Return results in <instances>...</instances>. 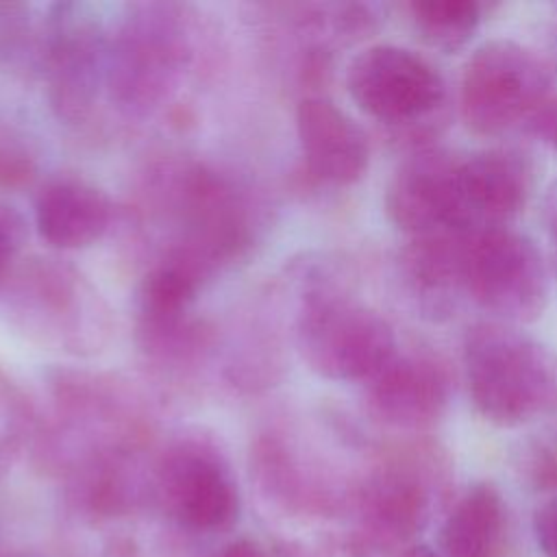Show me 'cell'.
<instances>
[{
    "label": "cell",
    "instance_id": "obj_1",
    "mask_svg": "<svg viewBox=\"0 0 557 557\" xmlns=\"http://www.w3.org/2000/svg\"><path fill=\"white\" fill-rule=\"evenodd\" d=\"M463 363L472 403L494 424H520L555 398L553 357L511 326L474 324L463 342Z\"/></svg>",
    "mask_w": 557,
    "mask_h": 557
},
{
    "label": "cell",
    "instance_id": "obj_2",
    "mask_svg": "<svg viewBox=\"0 0 557 557\" xmlns=\"http://www.w3.org/2000/svg\"><path fill=\"white\" fill-rule=\"evenodd\" d=\"M296 346L302 361L331 381H370L396 355L392 326L329 283H315L305 294Z\"/></svg>",
    "mask_w": 557,
    "mask_h": 557
},
{
    "label": "cell",
    "instance_id": "obj_3",
    "mask_svg": "<svg viewBox=\"0 0 557 557\" xmlns=\"http://www.w3.org/2000/svg\"><path fill=\"white\" fill-rule=\"evenodd\" d=\"M191 54L174 7L137 4L109 39L107 89L120 109L146 113L174 89Z\"/></svg>",
    "mask_w": 557,
    "mask_h": 557
},
{
    "label": "cell",
    "instance_id": "obj_4",
    "mask_svg": "<svg viewBox=\"0 0 557 557\" xmlns=\"http://www.w3.org/2000/svg\"><path fill=\"white\" fill-rule=\"evenodd\" d=\"M553 63L511 39H494L474 50L461 76L459 104L479 135H498L531 117L548 98Z\"/></svg>",
    "mask_w": 557,
    "mask_h": 557
},
{
    "label": "cell",
    "instance_id": "obj_5",
    "mask_svg": "<svg viewBox=\"0 0 557 557\" xmlns=\"http://www.w3.org/2000/svg\"><path fill=\"white\" fill-rule=\"evenodd\" d=\"M466 294L498 318L535 320L548 300V272L542 252L529 237L507 228L470 235Z\"/></svg>",
    "mask_w": 557,
    "mask_h": 557
},
{
    "label": "cell",
    "instance_id": "obj_6",
    "mask_svg": "<svg viewBox=\"0 0 557 557\" xmlns=\"http://www.w3.org/2000/svg\"><path fill=\"white\" fill-rule=\"evenodd\" d=\"M109 35L87 4H54L46 17L44 70L52 111L83 120L107 85Z\"/></svg>",
    "mask_w": 557,
    "mask_h": 557
},
{
    "label": "cell",
    "instance_id": "obj_7",
    "mask_svg": "<svg viewBox=\"0 0 557 557\" xmlns=\"http://www.w3.org/2000/svg\"><path fill=\"white\" fill-rule=\"evenodd\" d=\"M346 89L363 113L387 124L418 122L444 100V81L435 67L389 44L370 46L350 61Z\"/></svg>",
    "mask_w": 557,
    "mask_h": 557
},
{
    "label": "cell",
    "instance_id": "obj_8",
    "mask_svg": "<svg viewBox=\"0 0 557 557\" xmlns=\"http://www.w3.org/2000/svg\"><path fill=\"white\" fill-rule=\"evenodd\" d=\"M455 154L422 148L409 154L394 172L385 191L389 220L411 237L457 233V174Z\"/></svg>",
    "mask_w": 557,
    "mask_h": 557
},
{
    "label": "cell",
    "instance_id": "obj_9",
    "mask_svg": "<svg viewBox=\"0 0 557 557\" xmlns=\"http://www.w3.org/2000/svg\"><path fill=\"white\" fill-rule=\"evenodd\" d=\"M168 511L187 529L213 531L237 516V490L226 466L205 446L181 444L159 468Z\"/></svg>",
    "mask_w": 557,
    "mask_h": 557
},
{
    "label": "cell",
    "instance_id": "obj_10",
    "mask_svg": "<svg viewBox=\"0 0 557 557\" xmlns=\"http://www.w3.org/2000/svg\"><path fill=\"white\" fill-rule=\"evenodd\" d=\"M531 170L511 150H487L461 159L457 174V233L500 228L527 202Z\"/></svg>",
    "mask_w": 557,
    "mask_h": 557
},
{
    "label": "cell",
    "instance_id": "obj_11",
    "mask_svg": "<svg viewBox=\"0 0 557 557\" xmlns=\"http://www.w3.org/2000/svg\"><path fill=\"white\" fill-rule=\"evenodd\" d=\"M296 135L309 172L324 183L350 185L368 170L370 144L363 128L324 96L298 102Z\"/></svg>",
    "mask_w": 557,
    "mask_h": 557
},
{
    "label": "cell",
    "instance_id": "obj_12",
    "mask_svg": "<svg viewBox=\"0 0 557 557\" xmlns=\"http://www.w3.org/2000/svg\"><path fill=\"white\" fill-rule=\"evenodd\" d=\"M368 383L370 411L389 426L424 429L448 403V376L426 355H394Z\"/></svg>",
    "mask_w": 557,
    "mask_h": 557
},
{
    "label": "cell",
    "instance_id": "obj_13",
    "mask_svg": "<svg viewBox=\"0 0 557 557\" xmlns=\"http://www.w3.org/2000/svg\"><path fill=\"white\" fill-rule=\"evenodd\" d=\"M111 200L98 185L57 176L35 196V226L39 237L57 250H81L102 239L111 224Z\"/></svg>",
    "mask_w": 557,
    "mask_h": 557
},
{
    "label": "cell",
    "instance_id": "obj_14",
    "mask_svg": "<svg viewBox=\"0 0 557 557\" xmlns=\"http://www.w3.org/2000/svg\"><path fill=\"white\" fill-rule=\"evenodd\" d=\"M466 233L413 237L403 252L405 281L420 307L446 313L459 292H466Z\"/></svg>",
    "mask_w": 557,
    "mask_h": 557
},
{
    "label": "cell",
    "instance_id": "obj_15",
    "mask_svg": "<svg viewBox=\"0 0 557 557\" xmlns=\"http://www.w3.org/2000/svg\"><path fill=\"white\" fill-rule=\"evenodd\" d=\"M505 535V505L490 483L474 485L446 518L440 542L446 557H498Z\"/></svg>",
    "mask_w": 557,
    "mask_h": 557
},
{
    "label": "cell",
    "instance_id": "obj_16",
    "mask_svg": "<svg viewBox=\"0 0 557 557\" xmlns=\"http://www.w3.org/2000/svg\"><path fill=\"white\" fill-rule=\"evenodd\" d=\"M422 461L409 457V461L394 463L372 485L368 503L374 527L389 537L411 535L426 516L429 487Z\"/></svg>",
    "mask_w": 557,
    "mask_h": 557
},
{
    "label": "cell",
    "instance_id": "obj_17",
    "mask_svg": "<svg viewBox=\"0 0 557 557\" xmlns=\"http://www.w3.org/2000/svg\"><path fill=\"white\" fill-rule=\"evenodd\" d=\"M409 11L420 37L446 52L461 48L481 22V7L470 0H422Z\"/></svg>",
    "mask_w": 557,
    "mask_h": 557
},
{
    "label": "cell",
    "instance_id": "obj_18",
    "mask_svg": "<svg viewBox=\"0 0 557 557\" xmlns=\"http://www.w3.org/2000/svg\"><path fill=\"white\" fill-rule=\"evenodd\" d=\"M26 237V222L22 213L4 198H0V281L7 278Z\"/></svg>",
    "mask_w": 557,
    "mask_h": 557
},
{
    "label": "cell",
    "instance_id": "obj_19",
    "mask_svg": "<svg viewBox=\"0 0 557 557\" xmlns=\"http://www.w3.org/2000/svg\"><path fill=\"white\" fill-rule=\"evenodd\" d=\"M535 537L544 557H557V498L535 513Z\"/></svg>",
    "mask_w": 557,
    "mask_h": 557
},
{
    "label": "cell",
    "instance_id": "obj_20",
    "mask_svg": "<svg viewBox=\"0 0 557 557\" xmlns=\"http://www.w3.org/2000/svg\"><path fill=\"white\" fill-rule=\"evenodd\" d=\"M533 131L557 152V96L546 98L531 115Z\"/></svg>",
    "mask_w": 557,
    "mask_h": 557
},
{
    "label": "cell",
    "instance_id": "obj_21",
    "mask_svg": "<svg viewBox=\"0 0 557 557\" xmlns=\"http://www.w3.org/2000/svg\"><path fill=\"white\" fill-rule=\"evenodd\" d=\"M542 220L548 233V239L553 244L555 261H557V183L550 185L546 198H544V209H542Z\"/></svg>",
    "mask_w": 557,
    "mask_h": 557
},
{
    "label": "cell",
    "instance_id": "obj_22",
    "mask_svg": "<svg viewBox=\"0 0 557 557\" xmlns=\"http://www.w3.org/2000/svg\"><path fill=\"white\" fill-rule=\"evenodd\" d=\"M213 557H265V553L259 546H255L252 542L239 540V542H233V544L224 546Z\"/></svg>",
    "mask_w": 557,
    "mask_h": 557
},
{
    "label": "cell",
    "instance_id": "obj_23",
    "mask_svg": "<svg viewBox=\"0 0 557 557\" xmlns=\"http://www.w3.org/2000/svg\"><path fill=\"white\" fill-rule=\"evenodd\" d=\"M407 557H440L435 550H431L429 546H416L409 550Z\"/></svg>",
    "mask_w": 557,
    "mask_h": 557
}]
</instances>
